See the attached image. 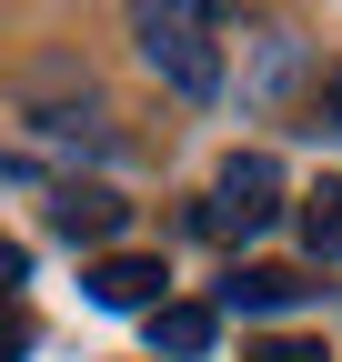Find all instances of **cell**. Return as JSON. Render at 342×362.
<instances>
[{
	"instance_id": "cell-9",
	"label": "cell",
	"mask_w": 342,
	"mask_h": 362,
	"mask_svg": "<svg viewBox=\"0 0 342 362\" xmlns=\"http://www.w3.org/2000/svg\"><path fill=\"white\" fill-rule=\"evenodd\" d=\"M322 121H332V131H342V71H332V90H322Z\"/></svg>"
},
{
	"instance_id": "cell-8",
	"label": "cell",
	"mask_w": 342,
	"mask_h": 362,
	"mask_svg": "<svg viewBox=\"0 0 342 362\" xmlns=\"http://www.w3.org/2000/svg\"><path fill=\"white\" fill-rule=\"evenodd\" d=\"M242 362H332V352H322V342H302V332H272V342H252Z\"/></svg>"
},
{
	"instance_id": "cell-6",
	"label": "cell",
	"mask_w": 342,
	"mask_h": 362,
	"mask_svg": "<svg viewBox=\"0 0 342 362\" xmlns=\"http://www.w3.org/2000/svg\"><path fill=\"white\" fill-rule=\"evenodd\" d=\"M211 332H222V322H211V302H161V312H151V352H171V362H201Z\"/></svg>"
},
{
	"instance_id": "cell-4",
	"label": "cell",
	"mask_w": 342,
	"mask_h": 362,
	"mask_svg": "<svg viewBox=\"0 0 342 362\" xmlns=\"http://www.w3.org/2000/svg\"><path fill=\"white\" fill-rule=\"evenodd\" d=\"M51 221H61L71 242H111L121 221H131V202H121L111 181H61V192H51Z\"/></svg>"
},
{
	"instance_id": "cell-7",
	"label": "cell",
	"mask_w": 342,
	"mask_h": 362,
	"mask_svg": "<svg viewBox=\"0 0 342 362\" xmlns=\"http://www.w3.org/2000/svg\"><path fill=\"white\" fill-rule=\"evenodd\" d=\"M302 242L312 252H342V181H322V192L302 202Z\"/></svg>"
},
{
	"instance_id": "cell-5",
	"label": "cell",
	"mask_w": 342,
	"mask_h": 362,
	"mask_svg": "<svg viewBox=\"0 0 342 362\" xmlns=\"http://www.w3.org/2000/svg\"><path fill=\"white\" fill-rule=\"evenodd\" d=\"M222 302H232V312H292V302H312V282H302L292 262H242L232 282H222Z\"/></svg>"
},
{
	"instance_id": "cell-1",
	"label": "cell",
	"mask_w": 342,
	"mask_h": 362,
	"mask_svg": "<svg viewBox=\"0 0 342 362\" xmlns=\"http://www.w3.org/2000/svg\"><path fill=\"white\" fill-rule=\"evenodd\" d=\"M141 61L182 90V101H211L222 90V51H211V11H141Z\"/></svg>"
},
{
	"instance_id": "cell-2",
	"label": "cell",
	"mask_w": 342,
	"mask_h": 362,
	"mask_svg": "<svg viewBox=\"0 0 342 362\" xmlns=\"http://www.w3.org/2000/svg\"><path fill=\"white\" fill-rule=\"evenodd\" d=\"M272 211H282V161H272V151H242V161H222V181H211L201 232H211V242H252Z\"/></svg>"
},
{
	"instance_id": "cell-3",
	"label": "cell",
	"mask_w": 342,
	"mask_h": 362,
	"mask_svg": "<svg viewBox=\"0 0 342 362\" xmlns=\"http://www.w3.org/2000/svg\"><path fill=\"white\" fill-rule=\"evenodd\" d=\"M161 282H171V272L151 252H101L91 272H81V292H91L101 312H161Z\"/></svg>"
}]
</instances>
